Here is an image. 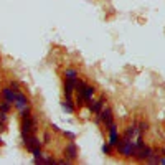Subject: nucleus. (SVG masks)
Listing matches in <instances>:
<instances>
[{"instance_id": "dca6fc26", "label": "nucleus", "mask_w": 165, "mask_h": 165, "mask_svg": "<svg viewBox=\"0 0 165 165\" xmlns=\"http://www.w3.org/2000/svg\"><path fill=\"white\" fill-rule=\"evenodd\" d=\"M102 152H104L106 155H111V154H112V145H111L109 142H107V144H104V145H102Z\"/></svg>"}, {"instance_id": "ddd939ff", "label": "nucleus", "mask_w": 165, "mask_h": 165, "mask_svg": "<svg viewBox=\"0 0 165 165\" xmlns=\"http://www.w3.org/2000/svg\"><path fill=\"white\" fill-rule=\"evenodd\" d=\"M10 107H12V102L2 98V101H0V111H2V112H7V114H9Z\"/></svg>"}, {"instance_id": "f03ea898", "label": "nucleus", "mask_w": 165, "mask_h": 165, "mask_svg": "<svg viewBox=\"0 0 165 165\" xmlns=\"http://www.w3.org/2000/svg\"><path fill=\"white\" fill-rule=\"evenodd\" d=\"M96 122L98 124H104V126H109L111 122H114V116H112V109L111 107H102L99 114H96Z\"/></svg>"}, {"instance_id": "39448f33", "label": "nucleus", "mask_w": 165, "mask_h": 165, "mask_svg": "<svg viewBox=\"0 0 165 165\" xmlns=\"http://www.w3.org/2000/svg\"><path fill=\"white\" fill-rule=\"evenodd\" d=\"M13 106L17 107V109L22 112L23 109H27L28 106H30V104H28V98L25 94H23V92H17V98H15V101H13Z\"/></svg>"}, {"instance_id": "f3484780", "label": "nucleus", "mask_w": 165, "mask_h": 165, "mask_svg": "<svg viewBox=\"0 0 165 165\" xmlns=\"http://www.w3.org/2000/svg\"><path fill=\"white\" fill-rule=\"evenodd\" d=\"M7 119H9V117H7V112H2V111H0V124H3V126H5V124H7Z\"/></svg>"}, {"instance_id": "a211bd4d", "label": "nucleus", "mask_w": 165, "mask_h": 165, "mask_svg": "<svg viewBox=\"0 0 165 165\" xmlns=\"http://www.w3.org/2000/svg\"><path fill=\"white\" fill-rule=\"evenodd\" d=\"M10 89H13L15 92H18V91H20V86H18V83H15V81H10Z\"/></svg>"}, {"instance_id": "f8f14e48", "label": "nucleus", "mask_w": 165, "mask_h": 165, "mask_svg": "<svg viewBox=\"0 0 165 165\" xmlns=\"http://www.w3.org/2000/svg\"><path fill=\"white\" fill-rule=\"evenodd\" d=\"M64 79H78V71L74 70V68H68V70H64Z\"/></svg>"}, {"instance_id": "20e7f679", "label": "nucleus", "mask_w": 165, "mask_h": 165, "mask_svg": "<svg viewBox=\"0 0 165 165\" xmlns=\"http://www.w3.org/2000/svg\"><path fill=\"white\" fill-rule=\"evenodd\" d=\"M64 159L71 160V162H74V160L78 159V145H76L73 140L64 147Z\"/></svg>"}, {"instance_id": "6e6552de", "label": "nucleus", "mask_w": 165, "mask_h": 165, "mask_svg": "<svg viewBox=\"0 0 165 165\" xmlns=\"http://www.w3.org/2000/svg\"><path fill=\"white\" fill-rule=\"evenodd\" d=\"M74 86H76V79H64V88H63L64 98H71L73 96Z\"/></svg>"}, {"instance_id": "412c9836", "label": "nucleus", "mask_w": 165, "mask_h": 165, "mask_svg": "<svg viewBox=\"0 0 165 165\" xmlns=\"http://www.w3.org/2000/svg\"><path fill=\"white\" fill-rule=\"evenodd\" d=\"M50 142V134H45V144Z\"/></svg>"}, {"instance_id": "9b49d317", "label": "nucleus", "mask_w": 165, "mask_h": 165, "mask_svg": "<svg viewBox=\"0 0 165 165\" xmlns=\"http://www.w3.org/2000/svg\"><path fill=\"white\" fill-rule=\"evenodd\" d=\"M137 135V124H134V126H129L126 129V132H124L122 137L127 139V140H134V137Z\"/></svg>"}, {"instance_id": "6ab92c4d", "label": "nucleus", "mask_w": 165, "mask_h": 165, "mask_svg": "<svg viewBox=\"0 0 165 165\" xmlns=\"http://www.w3.org/2000/svg\"><path fill=\"white\" fill-rule=\"evenodd\" d=\"M63 135H64V137H68V139H71V140H74V137H76L73 132H63Z\"/></svg>"}, {"instance_id": "f257e3e1", "label": "nucleus", "mask_w": 165, "mask_h": 165, "mask_svg": "<svg viewBox=\"0 0 165 165\" xmlns=\"http://www.w3.org/2000/svg\"><path fill=\"white\" fill-rule=\"evenodd\" d=\"M116 147H117L119 154L122 155V157H127V159L134 157L135 152H137V145H135L134 140H127V139H124V137H120L119 144Z\"/></svg>"}, {"instance_id": "5701e85b", "label": "nucleus", "mask_w": 165, "mask_h": 165, "mask_svg": "<svg viewBox=\"0 0 165 165\" xmlns=\"http://www.w3.org/2000/svg\"><path fill=\"white\" fill-rule=\"evenodd\" d=\"M2 144H3V140H2V137H0V145H2Z\"/></svg>"}, {"instance_id": "4468645a", "label": "nucleus", "mask_w": 165, "mask_h": 165, "mask_svg": "<svg viewBox=\"0 0 165 165\" xmlns=\"http://www.w3.org/2000/svg\"><path fill=\"white\" fill-rule=\"evenodd\" d=\"M147 129H149V124L147 122H144V120H142V122H139L137 124V135L139 134L144 135V132H147Z\"/></svg>"}, {"instance_id": "1a4fd4ad", "label": "nucleus", "mask_w": 165, "mask_h": 165, "mask_svg": "<svg viewBox=\"0 0 165 165\" xmlns=\"http://www.w3.org/2000/svg\"><path fill=\"white\" fill-rule=\"evenodd\" d=\"M61 107L66 112H70V114H73L76 111V104L73 102V98H64V101L61 102Z\"/></svg>"}, {"instance_id": "7ed1b4c3", "label": "nucleus", "mask_w": 165, "mask_h": 165, "mask_svg": "<svg viewBox=\"0 0 165 165\" xmlns=\"http://www.w3.org/2000/svg\"><path fill=\"white\" fill-rule=\"evenodd\" d=\"M23 142H25V149H27L28 152H33L35 149L41 147V142H40V139H38L35 134H30V135H27V137L23 139Z\"/></svg>"}, {"instance_id": "423d86ee", "label": "nucleus", "mask_w": 165, "mask_h": 165, "mask_svg": "<svg viewBox=\"0 0 165 165\" xmlns=\"http://www.w3.org/2000/svg\"><path fill=\"white\" fill-rule=\"evenodd\" d=\"M150 154H152V149L147 147V145H142V147L137 149V152H135L134 159L139 160V162H145L149 157H150Z\"/></svg>"}, {"instance_id": "2eb2a0df", "label": "nucleus", "mask_w": 165, "mask_h": 165, "mask_svg": "<svg viewBox=\"0 0 165 165\" xmlns=\"http://www.w3.org/2000/svg\"><path fill=\"white\" fill-rule=\"evenodd\" d=\"M159 160H160V157H159V154H155L154 150H152V154H150V157L145 160L147 163H159Z\"/></svg>"}, {"instance_id": "9d476101", "label": "nucleus", "mask_w": 165, "mask_h": 165, "mask_svg": "<svg viewBox=\"0 0 165 165\" xmlns=\"http://www.w3.org/2000/svg\"><path fill=\"white\" fill-rule=\"evenodd\" d=\"M2 98L13 104L15 98H17V92H15L13 89H10V86H7V88H3V89H2Z\"/></svg>"}, {"instance_id": "0eeeda50", "label": "nucleus", "mask_w": 165, "mask_h": 165, "mask_svg": "<svg viewBox=\"0 0 165 165\" xmlns=\"http://www.w3.org/2000/svg\"><path fill=\"white\" fill-rule=\"evenodd\" d=\"M104 104H106V96H101V98L98 99V101H92V104H91V107H88L89 109V112L91 114H99L101 112V109L104 107Z\"/></svg>"}, {"instance_id": "aec40b11", "label": "nucleus", "mask_w": 165, "mask_h": 165, "mask_svg": "<svg viewBox=\"0 0 165 165\" xmlns=\"http://www.w3.org/2000/svg\"><path fill=\"white\" fill-rule=\"evenodd\" d=\"M50 127H51V129H53V131H55V132H59V127H58V126H55V124H51V126H50Z\"/></svg>"}, {"instance_id": "4be33fe9", "label": "nucleus", "mask_w": 165, "mask_h": 165, "mask_svg": "<svg viewBox=\"0 0 165 165\" xmlns=\"http://www.w3.org/2000/svg\"><path fill=\"white\" fill-rule=\"evenodd\" d=\"M159 163H165V157H160V160H159Z\"/></svg>"}]
</instances>
